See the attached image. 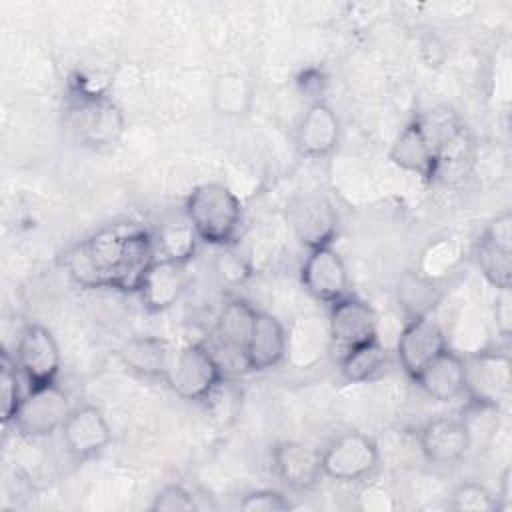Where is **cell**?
I'll return each instance as SVG.
<instances>
[{
  "mask_svg": "<svg viewBox=\"0 0 512 512\" xmlns=\"http://www.w3.org/2000/svg\"><path fill=\"white\" fill-rule=\"evenodd\" d=\"M154 258V236L134 222H122L104 226L68 248L64 270L80 288L136 294Z\"/></svg>",
  "mask_w": 512,
  "mask_h": 512,
  "instance_id": "6da1fadb",
  "label": "cell"
},
{
  "mask_svg": "<svg viewBox=\"0 0 512 512\" xmlns=\"http://www.w3.org/2000/svg\"><path fill=\"white\" fill-rule=\"evenodd\" d=\"M184 216L198 240L228 248L236 242L242 226V204L236 192L222 182L194 186L184 200Z\"/></svg>",
  "mask_w": 512,
  "mask_h": 512,
  "instance_id": "7a4b0ae2",
  "label": "cell"
},
{
  "mask_svg": "<svg viewBox=\"0 0 512 512\" xmlns=\"http://www.w3.org/2000/svg\"><path fill=\"white\" fill-rule=\"evenodd\" d=\"M66 126L82 146L102 150L120 142L126 118L122 108L104 92L76 86L66 108Z\"/></svg>",
  "mask_w": 512,
  "mask_h": 512,
  "instance_id": "3957f363",
  "label": "cell"
},
{
  "mask_svg": "<svg viewBox=\"0 0 512 512\" xmlns=\"http://www.w3.org/2000/svg\"><path fill=\"white\" fill-rule=\"evenodd\" d=\"M222 380L224 370L214 352L200 342H192L174 354L166 384L182 400L206 402Z\"/></svg>",
  "mask_w": 512,
  "mask_h": 512,
  "instance_id": "277c9868",
  "label": "cell"
},
{
  "mask_svg": "<svg viewBox=\"0 0 512 512\" xmlns=\"http://www.w3.org/2000/svg\"><path fill=\"white\" fill-rule=\"evenodd\" d=\"M380 464V450L372 436L350 430L336 436L322 450V472L326 478L352 484L370 478Z\"/></svg>",
  "mask_w": 512,
  "mask_h": 512,
  "instance_id": "5b68a950",
  "label": "cell"
},
{
  "mask_svg": "<svg viewBox=\"0 0 512 512\" xmlns=\"http://www.w3.org/2000/svg\"><path fill=\"white\" fill-rule=\"evenodd\" d=\"M70 412L72 406L68 394L62 386L50 382L26 390L12 424L20 436L38 440L62 430Z\"/></svg>",
  "mask_w": 512,
  "mask_h": 512,
  "instance_id": "8992f818",
  "label": "cell"
},
{
  "mask_svg": "<svg viewBox=\"0 0 512 512\" xmlns=\"http://www.w3.org/2000/svg\"><path fill=\"white\" fill-rule=\"evenodd\" d=\"M466 362V392L472 404L498 410L510 396V356L506 350L488 348L464 356Z\"/></svg>",
  "mask_w": 512,
  "mask_h": 512,
  "instance_id": "52a82bcc",
  "label": "cell"
},
{
  "mask_svg": "<svg viewBox=\"0 0 512 512\" xmlns=\"http://www.w3.org/2000/svg\"><path fill=\"white\" fill-rule=\"evenodd\" d=\"M14 360L28 388L56 382L62 366V356L54 334L40 324H28L20 332Z\"/></svg>",
  "mask_w": 512,
  "mask_h": 512,
  "instance_id": "ba28073f",
  "label": "cell"
},
{
  "mask_svg": "<svg viewBox=\"0 0 512 512\" xmlns=\"http://www.w3.org/2000/svg\"><path fill=\"white\" fill-rule=\"evenodd\" d=\"M474 258L480 274L490 286L510 288L512 284V214L502 210L482 230Z\"/></svg>",
  "mask_w": 512,
  "mask_h": 512,
  "instance_id": "9c48e42d",
  "label": "cell"
},
{
  "mask_svg": "<svg viewBox=\"0 0 512 512\" xmlns=\"http://www.w3.org/2000/svg\"><path fill=\"white\" fill-rule=\"evenodd\" d=\"M416 440L426 462L454 466L466 458L472 446V432L464 418L438 416L418 426Z\"/></svg>",
  "mask_w": 512,
  "mask_h": 512,
  "instance_id": "30bf717a",
  "label": "cell"
},
{
  "mask_svg": "<svg viewBox=\"0 0 512 512\" xmlns=\"http://www.w3.org/2000/svg\"><path fill=\"white\" fill-rule=\"evenodd\" d=\"M300 282L314 300L324 304H334L350 294L346 262L332 244L308 250V256L300 266Z\"/></svg>",
  "mask_w": 512,
  "mask_h": 512,
  "instance_id": "8fae6325",
  "label": "cell"
},
{
  "mask_svg": "<svg viewBox=\"0 0 512 512\" xmlns=\"http://www.w3.org/2000/svg\"><path fill=\"white\" fill-rule=\"evenodd\" d=\"M446 348L444 328L430 314L412 316L398 336L396 356L402 370L414 380Z\"/></svg>",
  "mask_w": 512,
  "mask_h": 512,
  "instance_id": "7c38bea8",
  "label": "cell"
},
{
  "mask_svg": "<svg viewBox=\"0 0 512 512\" xmlns=\"http://www.w3.org/2000/svg\"><path fill=\"white\" fill-rule=\"evenodd\" d=\"M60 432L70 458L76 462L100 456L112 440L110 424L96 404L74 406Z\"/></svg>",
  "mask_w": 512,
  "mask_h": 512,
  "instance_id": "4fadbf2b",
  "label": "cell"
},
{
  "mask_svg": "<svg viewBox=\"0 0 512 512\" xmlns=\"http://www.w3.org/2000/svg\"><path fill=\"white\" fill-rule=\"evenodd\" d=\"M328 334L332 344L346 352L354 346L378 338V316L366 300L354 294H346L344 298L330 304Z\"/></svg>",
  "mask_w": 512,
  "mask_h": 512,
  "instance_id": "5bb4252c",
  "label": "cell"
},
{
  "mask_svg": "<svg viewBox=\"0 0 512 512\" xmlns=\"http://www.w3.org/2000/svg\"><path fill=\"white\" fill-rule=\"evenodd\" d=\"M288 222L308 250L330 246L338 232V214L332 202L320 194H304L290 202Z\"/></svg>",
  "mask_w": 512,
  "mask_h": 512,
  "instance_id": "9a60e30c",
  "label": "cell"
},
{
  "mask_svg": "<svg viewBox=\"0 0 512 512\" xmlns=\"http://www.w3.org/2000/svg\"><path fill=\"white\" fill-rule=\"evenodd\" d=\"M270 462L274 476L290 490H312L322 472V452L310 444L298 440H280L270 450Z\"/></svg>",
  "mask_w": 512,
  "mask_h": 512,
  "instance_id": "2e32d148",
  "label": "cell"
},
{
  "mask_svg": "<svg viewBox=\"0 0 512 512\" xmlns=\"http://www.w3.org/2000/svg\"><path fill=\"white\" fill-rule=\"evenodd\" d=\"M188 284V264L156 256L138 288V298L146 312L160 314L172 308Z\"/></svg>",
  "mask_w": 512,
  "mask_h": 512,
  "instance_id": "e0dca14e",
  "label": "cell"
},
{
  "mask_svg": "<svg viewBox=\"0 0 512 512\" xmlns=\"http://www.w3.org/2000/svg\"><path fill=\"white\" fill-rule=\"evenodd\" d=\"M340 120L324 100H314L298 120L296 150L304 158H328L340 144Z\"/></svg>",
  "mask_w": 512,
  "mask_h": 512,
  "instance_id": "ac0fdd59",
  "label": "cell"
},
{
  "mask_svg": "<svg viewBox=\"0 0 512 512\" xmlns=\"http://www.w3.org/2000/svg\"><path fill=\"white\" fill-rule=\"evenodd\" d=\"M288 350V336L282 320L270 312L258 310L252 334L244 348V366L252 372L276 368Z\"/></svg>",
  "mask_w": 512,
  "mask_h": 512,
  "instance_id": "d6986e66",
  "label": "cell"
},
{
  "mask_svg": "<svg viewBox=\"0 0 512 512\" xmlns=\"http://www.w3.org/2000/svg\"><path fill=\"white\" fill-rule=\"evenodd\" d=\"M390 160L404 172L416 174L422 180H436V150L430 142L424 126L420 124L418 116L412 118L394 138L390 152Z\"/></svg>",
  "mask_w": 512,
  "mask_h": 512,
  "instance_id": "ffe728a7",
  "label": "cell"
},
{
  "mask_svg": "<svg viewBox=\"0 0 512 512\" xmlns=\"http://www.w3.org/2000/svg\"><path fill=\"white\" fill-rule=\"evenodd\" d=\"M418 388L438 402H452L466 392L464 356L450 346L442 350L416 378Z\"/></svg>",
  "mask_w": 512,
  "mask_h": 512,
  "instance_id": "44dd1931",
  "label": "cell"
},
{
  "mask_svg": "<svg viewBox=\"0 0 512 512\" xmlns=\"http://www.w3.org/2000/svg\"><path fill=\"white\" fill-rule=\"evenodd\" d=\"M122 366L144 380H168L174 354L160 336H134L118 348Z\"/></svg>",
  "mask_w": 512,
  "mask_h": 512,
  "instance_id": "7402d4cb",
  "label": "cell"
},
{
  "mask_svg": "<svg viewBox=\"0 0 512 512\" xmlns=\"http://www.w3.org/2000/svg\"><path fill=\"white\" fill-rule=\"evenodd\" d=\"M256 314L258 310L240 296L226 300L216 316V334L220 342L228 350L244 354V348L254 328Z\"/></svg>",
  "mask_w": 512,
  "mask_h": 512,
  "instance_id": "603a6c76",
  "label": "cell"
},
{
  "mask_svg": "<svg viewBox=\"0 0 512 512\" xmlns=\"http://www.w3.org/2000/svg\"><path fill=\"white\" fill-rule=\"evenodd\" d=\"M386 364H388V350L384 348L380 338H374L342 352L338 368H340V376L346 382L362 384L380 376Z\"/></svg>",
  "mask_w": 512,
  "mask_h": 512,
  "instance_id": "cb8c5ba5",
  "label": "cell"
},
{
  "mask_svg": "<svg viewBox=\"0 0 512 512\" xmlns=\"http://www.w3.org/2000/svg\"><path fill=\"white\" fill-rule=\"evenodd\" d=\"M254 100L252 82L238 72H224L214 78L212 104L224 116H244L250 112Z\"/></svg>",
  "mask_w": 512,
  "mask_h": 512,
  "instance_id": "d4e9b609",
  "label": "cell"
},
{
  "mask_svg": "<svg viewBox=\"0 0 512 512\" xmlns=\"http://www.w3.org/2000/svg\"><path fill=\"white\" fill-rule=\"evenodd\" d=\"M196 242H198V236L192 230V226L186 220V216H184L182 222H168V224H164L158 230V234L154 236L156 256L178 260V262H186V264L194 258Z\"/></svg>",
  "mask_w": 512,
  "mask_h": 512,
  "instance_id": "484cf974",
  "label": "cell"
},
{
  "mask_svg": "<svg viewBox=\"0 0 512 512\" xmlns=\"http://www.w3.org/2000/svg\"><path fill=\"white\" fill-rule=\"evenodd\" d=\"M20 380H24V378L16 366L14 356L4 352L2 360H0V404H2V424L4 426L12 424L16 412L20 408V402L26 394L20 388Z\"/></svg>",
  "mask_w": 512,
  "mask_h": 512,
  "instance_id": "4316f807",
  "label": "cell"
},
{
  "mask_svg": "<svg viewBox=\"0 0 512 512\" xmlns=\"http://www.w3.org/2000/svg\"><path fill=\"white\" fill-rule=\"evenodd\" d=\"M448 506L456 512H494L496 496L484 484L466 480L452 488Z\"/></svg>",
  "mask_w": 512,
  "mask_h": 512,
  "instance_id": "83f0119b",
  "label": "cell"
},
{
  "mask_svg": "<svg viewBox=\"0 0 512 512\" xmlns=\"http://www.w3.org/2000/svg\"><path fill=\"white\" fill-rule=\"evenodd\" d=\"M400 298H402L406 310L410 312V318L412 316H428L430 308H434V304L438 300L432 280L418 276V274L410 276L402 282Z\"/></svg>",
  "mask_w": 512,
  "mask_h": 512,
  "instance_id": "f1b7e54d",
  "label": "cell"
},
{
  "mask_svg": "<svg viewBox=\"0 0 512 512\" xmlns=\"http://www.w3.org/2000/svg\"><path fill=\"white\" fill-rule=\"evenodd\" d=\"M198 508L200 504L196 502L194 492L188 490L184 484H176V482L162 486L150 502L152 512H188Z\"/></svg>",
  "mask_w": 512,
  "mask_h": 512,
  "instance_id": "f546056e",
  "label": "cell"
},
{
  "mask_svg": "<svg viewBox=\"0 0 512 512\" xmlns=\"http://www.w3.org/2000/svg\"><path fill=\"white\" fill-rule=\"evenodd\" d=\"M238 508L246 510V512H286L292 510L294 504L292 500L274 488H258V490H250L246 492L240 502Z\"/></svg>",
  "mask_w": 512,
  "mask_h": 512,
  "instance_id": "4dcf8cb0",
  "label": "cell"
},
{
  "mask_svg": "<svg viewBox=\"0 0 512 512\" xmlns=\"http://www.w3.org/2000/svg\"><path fill=\"white\" fill-rule=\"evenodd\" d=\"M492 320L496 326L498 336L508 342L512 334V290L510 288H498L492 308Z\"/></svg>",
  "mask_w": 512,
  "mask_h": 512,
  "instance_id": "1f68e13d",
  "label": "cell"
},
{
  "mask_svg": "<svg viewBox=\"0 0 512 512\" xmlns=\"http://www.w3.org/2000/svg\"><path fill=\"white\" fill-rule=\"evenodd\" d=\"M496 510L498 512H510L512 510V472L506 468L500 476V484L496 490Z\"/></svg>",
  "mask_w": 512,
  "mask_h": 512,
  "instance_id": "d6a6232c",
  "label": "cell"
}]
</instances>
